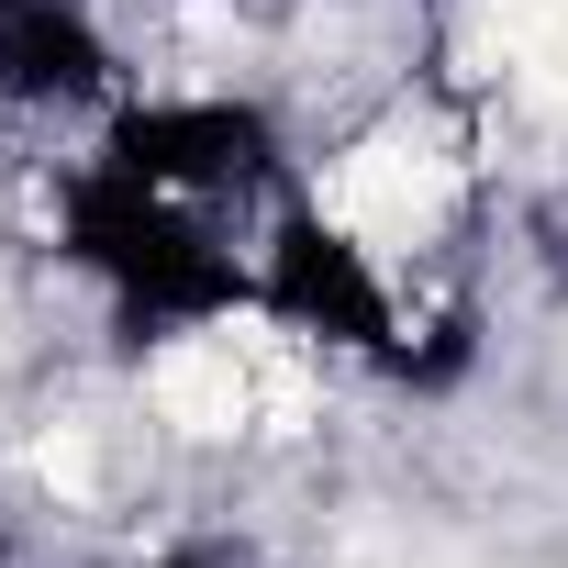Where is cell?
I'll return each mask as SVG.
<instances>
[{
  "label": "cell",
  "mask_w": 568,
  "mask_h": 568,
  "mask_svg": "<svg viewBox=\"0 0 568 568\" xmlns=\"http://www.w3.org/2000/svg\"><path fill=\"white\" fill-rule=\"evenodd\" d=\"M57 256L134 335H201V324H223V313L256 302V256L223 234V212H201L179 190H145L112 156L68 168V190H57Z\"/></svg>",
  "instance_id": "cell-1"
},
{
  "label": "cell",
  "mask_w": 568,
  "mask_h": 568,
  "mask_svg": "<svg viewBox=\"0 0 568 568\" xmlns=\"http://www.w3.org/2000/svg\"><path fill=\"white\" fill-rule=\"evenodd\" d=\"M256 302H267L278 324H302L313 346H346V357L413 379V313H402V278L379 267L368 234H346V223L313 212V201H291V212L267 223V245H256Z\"/></svg>",
  "instance_id": "cell-2"
},
{
  "label": "cell",
  "mask_w": 568,
  "mask_h": 568,
  "mask_svg": "<svg viewBox=\"0 0 568 568\" xmlns=\"http://www.w3.org/2000/svg\"><path fill=\"white\" fill-rule=\"evenodd\" d=\"M101 156H112V168H134L145 190L201 201V212H234V201H267V190H278V123H267L256 101H223V90L112 101Z\"/></svg>",
  "instance_id": "cell-3"
},
{
  "label": "cell",
  "mask_w": 568,
  "mask_h": 568,
  "mask_svg": "<svg viewBox=\"0 0 568 568\" xmlns=\"http://www.w3.org/2000/svg\"><path fill=\"white\" fill-rule=\"evenodd\" d=\"M123 45L90 0H0V112H112Z\"/></svg>",
  "instance_id": "cell-4"
},
{
  "label": "cell",
  "mask_w": 568,
  "mask_h": 568,
  "mask_svg": "<svg viewBox=\"0 0 568 568\" xmlns=\"http://www.w3.org/2000/svg\"><path fill=\"white\" fill-rule=\"evenodd\" d=\"M156 568H212V557H156Z\"/></svg>",
  "instance_id": "cell-5"
}]
</instances>
